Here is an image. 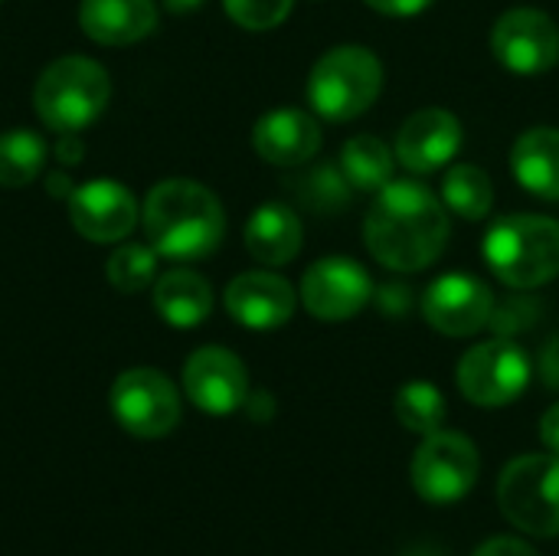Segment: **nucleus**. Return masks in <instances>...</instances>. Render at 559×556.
Segmentation results:
<instances>
[{"label": "nucleus", "instance_id": "obj_10", "mask_svg": "<svg viewBox=\"0 0 559 556\" xmlns=\"http://www.w3.org/2000/svg\"><path fill=\"white\" fill-rule=\"evenodd\" d=\"M373 298V279L357 259L328 256L301 275V305L318 321H350Z\"/></svg>", "mask_w": 559, "mask_h": 556}, {"label": "nucleus", "instance_id": "obj_5", "mask_svg": "<svg viewBox=\"0 0 559 556\" xmlns=\"http://www.w3.org/2000/svg\"><path fill=\"white\" fill-rule=\"evenodd\" d=\"M383 92V62L367 46L328 49L308 75V102L328 121L360 118Z\"/></svg>", "mask_w": 559, "mask_h": 556}, {"label": "nucleus", "instance_id": "obj_14", "mask_svg": "<svg viewBox=\"0 0 559 556\" xmlns=\"http://www.w3.org/2000/svg\"><path fill=\"white\" fill-rule=\"evenodd\" d=\"M134 193L118 180H85L69 193V220L88 242H121L138 223Z\"/></svg>", "mask_w": 559, "mask_h": 556}, {"label": "nucleus", "instance_id": "obj_15", "mask_svg": "<svg viewBox=\"0 0 559 556\" xmlns=\"http://www.w3.org/2000/svg\"><path fill=\"white\" fill-rule=\"evenodd\" d=\"M462 147V121L445 108H419L396 134V164L413 174L442 170Z\"/></svg>", "mask_w": 559, "mask_h": 556}, {"label": "nucleus", "instance_id": "obj_26", "mask_svg": "<svg viewBox=\"0 0 559 556\" xmlns=\"http://www.w3.org/2000/svg\"><path fill=\"white\" fill-rule=\"evenodd\" d=\"M157 249L154 246H144V242H124L118 246L111 256H108V265H105V275L108 282L124 292V295H134V292H144L154 285L157 279Z\"/></svg>", "mask_w": 559, "mask_h": 556}, {"label": "nucleus", "instance_id": "obj_35", "mask_svg": "<svg viewBox=\"0 0 559 556\" xmlns=\"http://www.w3.org/2000/svg\"><path fill=\"white\" fill-rule=\"evenodd\" d=\"M246 410H249V416H252L255 423H265V419H272V413H275V400H272L269 393H249Z\"/></svg>", "mask_w": 559, "mask_h": 556}, {"label": "nucleus", "instance_id": "obj_27", "mask_svg": "<svg viewBox=\"0 0 559 556\" xmlns=\"http://www.w3.org/2000/svg\"><path fill=\"white\" fill-rule=\"evenodd\" d=\"M540 311H544V305L537 298H531V295H511L508 301L495 305L488 328L498 338H518V334L531 331L540 321Z\"/></svg>", "mask_w": 559, "mask_h": 556}, {"label": "nucleus", "instance_id": "obj_37", "mask_svg": "<svg viewBox=\"0 0 559 556\" xmlns=\"http://www.w3.org/2000/svg\"><path fill=\"white\" fill-rule=\"evenodd\" d=\"M49 190H52V197H66V200H69V193H72L75 187L69 184V177H66L62 170H56V174H49Z\"/></svg>", "mask_w": 559, "mask_h": 556}, {"label": "nucleus", "instance_id": "obj_19", "mask_svg": "<svg viewBox=\"0 0 559 556\" xmlns=\"http://www.w3.org/2000/svg\"><path fill=\"white\" fill-rule=\"evenodd\" d=\"M301 220L285 203H262L246 223V249L262 265H288L301 252Z\"/></svg>", "mask_w": 559, "mask_h": 556}, {"label": "nucleus", "instance_id": "obj_30", "mask_svg": "<svg viewBox=\"0 0 559 556\" xmlns=\"http://www.w3.org/2000/svg\"><path fill=\"white\" fill-rule=\"evenodd\" d=\"M413 288H406V285H383L380 292H377V305L390 315V318H400V315H406L409 311V305H413V295H409Z\"/></svg>", "mask_w": 559, "mask_h": 556}, {"label": "nucleus", "instance_id": "obj_28", "mask_svg": "<svg viewBox=\"0 0 559 556\" xmlns=\"http://www.w3.org/2000/svg\"><path fill=\"white\" fill-rule=\"evenodd\" d=\"M292 3L295 0H223L233 23L252 33L275 29L278 23H285V16L292 13Z\"/></svg>", "mask_w": 559, "mask_h": 556}, {"label": "nucleus", "instance_id": "obj_31", "mask_svg": "<svg viewBox=\"0 0 559 556\" xmlns=\"http://www.w3.org/2000/svg\"><path fill=\"white\" fill-rule=\"evenodd\" d=\"M472 556H540L527 541H518V537H491L485 541Z\"/></svg>", "mask_w": 559, "mask_h": 556}, {"label": "nucleus", "instance_id": "obj_11", "mask_svg": "<svg viewBox=\"0 0 559 556\" xmlns=\"http://www.w3.org/2000/svg\"><path fill=\"white\" fill-rule=\"evenodd\" d=\"M498 62L518 75H540L559 62V26L534 7H514L491 29Z\"/></svg>", "mask_w": 559, "mask_h": 556}, {"label": "nucleus", "instance_id": "obj_17", "mask_svg": "<svg viewBox=\"0 0 559 556\" xmlns=\"http://www.w3.org/2000/svg\"><path fill=\"white\" fill-rule=\"evenodd\" d=\"M252 147L262 161H269L275 167H298L318 154L321 128L308 111L285 105V108H275L255 121Z\"/></svg>", "mask_w": 559, "mask_h": 556}, {"label": "nucleus", "instance_id": "obj_3", "mask_svg": "<svg viewBox=\"0 0 559 556\" xmlns=\"http://www.w3.org/2000/svg\"><path fill=\"white\" fill-rule=\"evenodd\" d=\"M481 256L508 288L531 292L550 285L559 275V223L534 213L504 216L488 229Z\"/></svg>", "mask_w": 559, "mask_h": 556}, {"label": "nucleus", "instance_id": "obj_36", "mask_svg": "<svg viewBox=\"0 0 559 556\" xmlns=\"http://www.w3.org/2000/svg\"><path fill=\"white\" fill-rule=\"evenodd\" d=\"M56 157L62 164H75L82 157V141L75 134H59V144H56Z\"/></svg>", "mask_w": 559, "mask_h": 556}, {"label": "nucleus", "instance_id": "obj_29", "mask_svg": "<svg viewBox=\"0 0 559 556\" xmlns=\"http://www.w3.org/2000/svg\"><path fill=\"white\" fill-rule=\"evenodd\" d=\"M347 177L337 174L334 167H318L308 180H305V200L314 210H337L347 200Z\"/></svg>", "mask_w": 559, "mask_h": 556}, {"label": "nucleus", "instance_id": "obj_9", "mask_svg": "<svg viewBox=\"0 0 559 556\" xmlns=\"http://www.w3.org/2000/svg\"><path fill=\"white\" fill-rule=\"evenodd\" d=\"M459 390L468 403L498 410L514 403L527 383H531V357L524 347L514 344V338H495L485 344H475L455 370Z\"/></svg>", "mask_w": 559, "mask_h": 556}, {"label": "nucleus", "instance_id": "obj_38", "mask_svg": "<svg viewBox=\"0 0 559 556\" xmlns=\"http://www.w3.org/2000/svg\"><path fill=\"white\" fill-rule=\"evenodd\" d=\"M200 3L203 0H164V7L170 13H193V10H200Z\"/></svg>", "mask_w": 559, "mask_h": 556}, {"label": "nucleus", "instance_id": "obj_24", "mask_svg": "<svg viewBox=\"0 0 559 556\" xmlns=\"http://www.w3.org/2000/svg\"><path fill=\"white\" fill-rule=\"evenodd\" d=\"M46 164V141L29 128H10L0 134V187L16 190L39 177Z\"/></svg>", "mask_w": 559, "mask_h": 556}, {"label": "nucleus", "instance_id": "obj_16", "mask_svg": "<svg viewBox=\"0 0 559 556\" xmlns=\"http://www.w3.org/2000/svg\"><path fill=\"white\" fill-rule=\"evenodd\" d=\"M226 311L249 331H275L292 321L298 295L288 279L275 272H242L226 285Z\"/></svg>", "mask_w": 559, "mask_h": 556}, {"label": "nucleus", "instance_id": "obj_4", "mask_svg": "<svg viewBox=\"0 0 559 556\" xmlns=\"http://www.w3.org/2000/svg\"><path fill=\"white\" fill-rule=\"evenodd\" d=\"M108 72L85 56H62L43 69L33 88L36 115L56 134H79L108 105Z\"/></svg>", "mask_w": 559, "mask_h": 556}, {"label": "nucleus", "instance_id": "obj_7", "mask_svg": "<svg viewBox=\"0 0 559 556\" xmlns=\"http://www.w3.org/2000/svg\"><path fill=\"white\" fill-rule=\"evenodd\" d=\"M481 472V456L465 433L436 429L423 436L413 456V488L423 501L452 505L462 501Z\"/></svg>", "mask_w": 559, "mask_h": 556}, {"label": "nucleus", "instance_id": "obj_23", "mask_svg": "<svg viewBox=\"0 0 559 556\" xmlns=\"http://www.w3.org/2000/svg\"><path fill=\"white\" fill-rule=\"evenodd\" d=\"M442 203L449 213H455L468 223L485 220L495 206V184H491L488 170H481L475 164H455L442 180Z\"/></svg>", "mask_w": 559, "mask_h": 556}, {"label": "nucleus", "instance_id": "obj_1", "mask_svg": "<svg viewBox=\"0 0 559 556\" xmlns=\"http://www.w3.org/2000/svg\"><path fill=\"white\" fill-rule=\"evenodd\" d=\"M370 256L393 272H423L449 246V210L419 180H390L364 223Z\"/></svg>", "mask_w": 559, "mask_h": 556}, {"label": "nucleus", "instance_id": "obj_22", "mask_svg": "<svg viewBox=\"0 0 559 556\" xmlns=\"http://www.w3.org/2000/svg\"><path fill=\"white\" fill-rule=\"evenodd\" d=\"M393 167H396V154L377 134H357L341 147V174L354 190L364 193L383 190L393 180Z\"/></svg>", "mask_w": 559, "mask_h": 556}, {"label": "nucleus", "instance_id": "obj_6", "mask_svg": "<svg viewBox=\"0 0 559 556\" xmlns=\"http://www.w3.org/2000/svg\"><path fill=\"white\" fill-rule=\"evenodd\" d=\"M501 514L531 537H559V456H518L498 478Z\"/></svg>", "mask_w": 559, "mask_h": 556}, {"label": "nucleus", "instance_id": "obj_12", "mask_svg": "<svg viewBox=\"0 0 559 556\" xmlns=\"http://www.w3.org/2000/svg\"><path fill=\"white\" fill-rule=\"evenodd\" d=\"M495 311V292L488 282L452 272L436 279L423 292V318L445 338H472L488 328Z\"/></svg>", "mask_w": 559, "mask_h": 556}, {"label": "nucleus", "instance_id": "obj_25", "mask_svg": "<svg viewBox=\"0 0 559 556\" xmlns=\"http://www.w3.org/2000/svg\"><path fill=\"white\" fill-rule=\"evenodd\" d=\"M393 410H396L400 426L416 433V436H429V433L442 429L445 413H449L442 390L436 383H426V380H413V383L400 387Z\"/></svg>", "mask_w": 559, "mask_h": 556}, {"label": "nucleus", "instance_id": "obj_32", "mask_svg": "<svg viewBox=\"0 0 559 556\" xmlns=\"http://www.w3.org/2000/svg\"><path fill=\"white\" fill-rule=\"evenodd\" d=\"M540 380L559 393V338H550L540 351Z\"/></svg>", "mask_w": 559, "mask_h": 556}, {"label": "nucleus", "instance_id": "obj_8", "mask_svg": "<svg viewBox=\"0 0 559 556\" xmlns=\"http://www.w3.org/2000/svg\"><path fill=\"white\" fill-rule=\"evenodd\" d=\"M111 413L134 439H164L180 423V393L154 367H131L111 383Z\"/></svg>", "mask_w": 559, "mask_h": 556}, {"label": "nucleus", "instance_id": "obj_18", "mask_svg": "<svg viewBox=\"0 0 559 556\" xmlns=\"http://www.w3.org/2000/svg\"><path fill=\"white\" fill-rule=\"evenodd\" d=\"M79 23L88 39L102 46H128L154 33V0H82Z\"/></svg>", "mask_w": 559, "mask_h": 556}, {"label": "nucleus", "instance_id": "obj_13", "mask_svg": "<svg viewBox=\"0 0 559 556\" xmlns=\"http://www.w3.org/2000/svg\"><path fill=\"white\" fill-rule=\"evenodd\" d=\"M183 393L210 416H229L249 400L246 364L226 347H200L183 364Z\"/></svg>", "mask_w": 559, "mask_h": 556}, {"label": "nucleus", "instance_id": "obj_20", "mask_svg": "<svg viewBox=\"0 0 559 556\" xmlns=\"http://www.w3.org/2000/svg\"><path fill=\"white\" fill-rule=\"evenodd\" d=\"M511 167L527 193L540 200H559V128L524 131L514 141Z\"/></svg>", "mask_w": 559, "mask_h": 556}, {"label": "nucleus", "instance_id": "obj_34", "mask_svg": "<svg viewBox=\"0 0 559 556\" xmlns=\"http://www.w3.org/2000/svg\"><path fill=\"white\" fill-rule=\"evenodd\" d=\"M540 439H544V446L559 456V403H554L547 413H544V419H540Z\"/></svg>", "mask_w": 559, "mask_h": 556}, {"label": "nucleus", "instance_id": "obj_33", "mask_svg": "<svg viewBox=\"0 0 559 556\" xmlns=\"http://www.w3.org/2000/svg\"><path fill=\"white\" fill-rule=\"evenodd\" d=\"M367 7H373L377 13H386V16H416L423 13L432 0H364Z\"/></svg>", "mask_w": 559, "mask_h": 556}, {"label": "nucleus", "instance_id": "obj_21", "mask_svg": "<svg viewBox=\"0 0 559 556\" xmlns=\"http://www.w3.org/2000/svg\"><path fill=\"white\" fill-rule=\"evenodd\" d=\"M154 308L170 328H197L213 311V288L190 269H170L154 285Z\"/></svg>", "mask_w": 559, "mask_h": 556}, {"label": "nucleus", "instance_id": "obj_2", "mask_svg": "<svg viewBox=\"0 0 559 556\" xmlns=\"http://www.w3.org/2000/svg\"><path fill=\"white\" fill-rule=\"evenodd\" d=\"M141 223L157 256L174 262L213 256L226 233V213L216 193L187 177H170L151 187L141 206Z\"/></svg>", "mask_w": 559, "mask_h": 556}]
</instances>
